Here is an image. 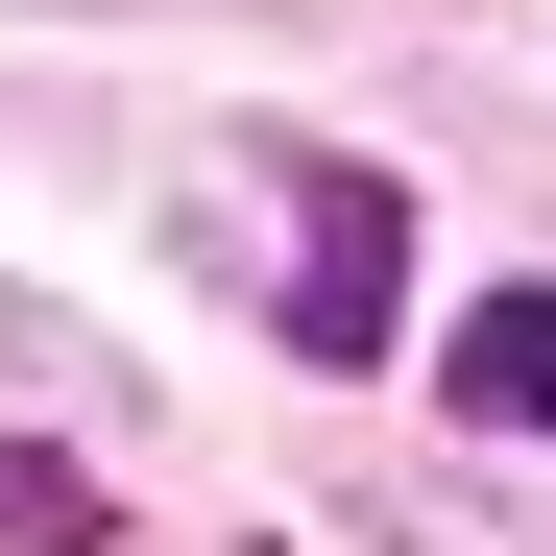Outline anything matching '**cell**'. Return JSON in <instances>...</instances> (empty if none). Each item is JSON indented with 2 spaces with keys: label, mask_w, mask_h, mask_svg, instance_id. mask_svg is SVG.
Wrapping results in <instances>:
<instances>
[{
  "label": "cell",
  "mask_w": 556,
  "mask_h": 556,
  "mask_svg": "<svg viewBox=\"0 0 556 556\" xmlns=\"http://www.w3.org/2000/svg\"><path fill=\"white\" fill-rule=\"evenodd\" d=\"M435 388H459V435H556V291H532V266H484V291H459Z\"/></svg>",
  "instance_id": "7a4b0ae2"
},
{
  "label": "cell",
  "mask_w": 556,
  "mask_h": 556,
  "mask_svg": "<svg viewBox=\"0 0 556 556\" xmlns=\"http://www.w3.org/2000/svg\"><path fill=\"white\" fill-rule=\"evenodd\" d=\"M412 339V194L363 146H291V363H388Z\"/></svg>",
  "instance_id": "6da1fadb"
},
{
  "label": "cell",
  "mask_w": 556,
  "mask_h": 556,
  "mask_svg": "<svg viewBox=\"0 0 556 556\" xmlns=\"http://www.w3.org/2000/svg\"><path fill=\"white\" fill-rule=\"evenodd\" d=\"M0 556H122V484H73L49 435H0Z\"/></svg>",
  "instance_id": "3957f363"
}]
</instances>
